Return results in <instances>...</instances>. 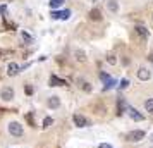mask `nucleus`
I'll return each mask as SVG.
<instances>
[{"mask_svg": "<svg viewBox=\"0 0 153 148\" xmlns=\"http://www.w3.org/2000/svg\"><path fill=\"white\" fill-rule=\"evenodd\" d=\"M136 76H138V79L139 81H148V79L152 78V71L148 69V67H139L138 69V72H136Z\"/></svg>", "mask_w": 153, "mask_h": 148, "instance_id": "nucleus-4", "label": "nucleus"}, {"mask_svg": "<svg viewBox=\"0 0 153 148\" xmlns=\"http://www.w3.org/2000/svg\"><path fill=\"white\" fill-rule=\"evenodd\" d=\"M64 4V0H50V7L52 9H59Z\"/></svg>", "mask_w": 153, "mask_h": 148, "instance_id": "nucleus-23", "label": "nucleus"}, {"mask_svg": "<svg viewBox=\"0 0 153 148\" xmlns=\"http://www.w3.org/2000/svg\"><path fill=\"white\" fill-rule=\"evenodd\" d=\"M71 14H72V12H71V9H65V10H60V19H62V21H67V19L71 17Z\"/></svg>", "mask_w": 153, "mask_h": 148, "instance_id": "nucleus-20", "label": "nucleus"}, {"mask_svg": "<svg viewBox=\"0 0 153 148\" xmlns=\"http://www.w3.org/2000/svg\"><path fill=\"white\" fill-rule=\"evenodd\" d=\"M47 105H48V109H59L60 107V98L59 97H50L48 100H47Z\"/></svg>", "mask_w": 153, "mask_h": 148, "instance_id": "nucleus-10", "label": "nucleus"}, {"mask_svg": "<svg viewBox=\"0 0 153 148\" xmlns=\"http://www.w3.org/2000/svg\"><path fill=\"white\" fill-rule=\"evenodd\" d=\"M90 19H91V21H102V19H103L102 10H100L98 7H93V9L90 10Z\"/></svg>", "mask_w": 153, "mask_h": 148, "instance_id": "nucleus-9", "label": "nucleus"}, {"mask_svg": "<svg viewBox=\"0 0 153 148\" xmlns=\"http://www.w3.org/2000/svg\"><path fill=\"white\" fill-rule=\"evenodd\" d=\"M98 148H114L112 145H108V143H100V147Z\"/></svg>", "mask_w": 153, "mask_h": 148, "instance_id": "nucleus-26", "label": "nucleus"}, {"mask_svg": "<svg viewBox=\"0 0 153 148\" xmlns=\"http://www.w3.org/2000/svg\"><path fill=\"white\" fill-rule=\"evenodd\" d=\"M26 93H28V95H31V93H33V88H31V86H26Z\"/></svg>", "mask_w": 153, "mask_h": 148, "instance_id": "nucleus-28", "label": "nucleus"}, {"mask_svg": "<svg viewBox=\"0 0 153 148\" xmlns=\"http://www.w3.org/2000/svg\"><path fill=\"white\" fill-rule=\"evenodd\" d=\"M21 38H22V42H26V43H33L35 42V38L29 35L28 31H21Z\"/></svg>", "mask_w": 153, "mask_h": 148, "instance_id": "nucleus-17", "label": "nucleus"}, {"mask_svg": "<svg viewBox=\"0 0 153 148\" xmlns=\"http://www.w3.org/2000/svg\"><path fill=\"white\" fill-rule=\"evenodd\" d=\"M148 59H150V60H152V62H153V55H150V57H148Z\"/></svg>", "mask_w": 153, "mask_h": 148, "instance_id": "nucleus-30", "label": "nucleus"}, {"mask_svg": "<svg viewBox=\"0 0 153 148\" xmlns=\"http://www.w3.org/2000/svg\"><path fill=\"white\" fill-rule=\"evenodd\" d=\"M127 110V105H126V102L122 98L117 100V115H122V114Z\"/></svg>", "mask_w": 153, "mask_h": 148, "instance_id": "nucleus-13", "label": "nucleus"}, {"mask_svg": "<svg viewBox=\"0 0 153 148\" xmlns=\"http://www.w3.org/2000/svg\"><path fill=\"white\" fill-rule=\"evenodd\" d=\"M152 17H153V14H152Z\"/></svg>", "mask_w": 153, "mask_h": 148, "instance_id": "nucleus-31", "label": "nucleus"}, {"mask_svg": "<svg viewBox=\"0 0 153 148\" xmlns=\"http://www.w3.org/2000/svg\"><path fill=\"white\" fill-rule=\"evenodd\" d=\"M129 88V79L127 78H122L119 81V90H127Z\"/></svg>", "mask_w": 153, "mask_h": 148, "instance_id": "nucleus-19", "label": "nucleus"}, {"mask_svg": "<svg viewBox=\"0 0 153 148\" xmlns=\"http://www.w3.org/2000/svg\"><path fill=\"white\" fill-rule=\"evenodd\" d=\"M52 19H60V10H52Z\"/></svg>", "mask_w": 153, "mask_h": 148, "instance_id": "nucleus-25", "label": "nucleus"}, {"mask_svg": "<svg viewBox=\"0 0 153 148\" xmlns=\"http://www.w3.org/2000/svg\"><path fill=\"white\" fill-rule=\"evenodd\" d=\"M21 71H22V67H21V65H17L16 62H10L7 65V74H9V76H16V74H19Z\"/></svg>", "mask_w": 153, "mask_h": 148, "instance_id": "nucleus-7", "label": "nucleus"}, {"mask_svg": "<svg viewBox=\"0 0 153 148\" xmlns=\"http://www.w3.org/2000/svg\"><path fill=\"white\" fill-rule=\"evenodd\" d=\"M72 120H74V126L76 127H86L88 126V119H86L84 115H81V114H74V115H72Z\"/></svg>", "mask_w": 153, "mask_h": 148, "instance_id": "nucleus-5", "label": "nucleus"}, {"mask_svg": "<svg viewBox=\"0 0 153 148\" xmlns=\"http://www.w3.org/2000/svg\"><path fill=\"white\" fill-rule=\"evenodd\" d=\"M105 60H107V62L110 64V65H115V64H117V59H115V54H108Z\"/></svg>", "mask_w": 153, "mask_h": 148, "instance_id": "nucleus-21", "label": "nucleus"}, {"mask_svg": "<svg viewBox=\"0 0 153 148\" xmlns=\"http://www.w3.org/2000/svg\"><path fill=\"white\" fill-rule=\"evenodd\" d=\"M64 85H67L64 79L57 78V76H50V86H64Z\"/></svg>", "mask_w": 153, "mask_h": 148, "instance_id": "nucleus-14", "label": "nucleus"}, {"mask_svg": "<svg viewBox=\"0 0 153 148\" xmlns=\"http://www.w3.org/2000/svg\"><path fill=\"white\" fill-rule=\"evenodd\" d=\"M77 86L83 90V91H86V93H90L93 88H91V85L88 83V81H84V79H77Z\"/></svg>", "mask_w": 153, "mask_h": 148, "instance_id": "nucleus-12", "label": "nucleus"}, {"mask_svg": "<svg viewBox=\"0 0 153 148\" xmlns=\"http://www.w3.org/2000/svg\"><path fill=\"white\" fill-rule=\"evenodd\" d=\"M145 110L153 115V98H146L145 100Z\"/></svg>", "mask_w": 153, "mask_h": 148, "instance_id": "nucleus-16", "label": "nucleus"}, {"mask_svg": "<svg viewBox=\"0 0 153 148\" xmlns=\"http://www.w3.org/2000/svg\"><path fill=\"white\" fill-rule=\"evenodd\" d=\"M28 120H29L31 126H35V124H33V114H28Z\"/></svg>", "mask_w": 153, "mask_h": 148, "instance_id": "nucleus-27", "label": "nucleus"}, {"mask_svg": "<svg viewBox=\"0 0 153 148\" xmlns=\"http://www.w3.org/2000/svg\"><path fill=\"white\" fill-rule=\"evenodd\" d=\"M0 98L5 100V102H10V100H14V88H10V86H5V88H2V91H0Z\"/></svg>", "mask_w": 153, "mask_h": 148, "instance_id": "nucleus-3", "label": "nucleus"}, {"mask_svg": "<svg viewBox=\"0 0 153 148\" xmlns=\"http://www.w3.org/2000/svg\"><path fill=\"white\" fill-rule=\"evenodd\" d=\"M145 131L143 129H132V131H129V133L126 134V140L129 141V143H138V141L145 140Z\"/></svg>", "mask_w": 153, "mask_h": 148, "instance_id": "nucleus-2", "label": "nucleus"}, {"mask_svg": "<svg viewBox=\"0 0 153 148\" xmlns=\"http://www.w3.org/2000/svg\"><path fill=\"white\" fill-rule=\"evenodd\" d=\"M127 114L131 115L132 120H138V122H141V120H145V115L143 114H139L134 107H127Z\"/></svg>", "mask_w": 153, "mask_h": 148, "instance_id": "nucleus-6", "label": "nucleus"}, {"mask_svg": "<svg viewBox=\"0 0 153 148\" xmlns=\"http://www.w3.org/2000/svg\"><path fill=\"white\" fill-rule=\"evenodd\" d=\"M7 131L10 136H16V138H21L22 134H24V127H22L21 122H17V120H12V122H9L7 124Z\"/></svg>", "mask_w": 153, "mask_h": 148, "instance_id": "nucleus-1", "label": "nucleus"}, {"mask_svg": "<svg viewBox=\"0 0 153 148\" xmlns=\"http://www.w3.org/2000/svg\"><path fill=\"white\" fill-rule=\"evenodd\" d=\"M52 124H53V119H52V117H45V119H43V129H48Z\"/></svg>", "mask_w": 153, "mask_h": 148, "instance_id": "nucleus-22", "label": "nucleus"}, {"mask_svg": "<svg viewBox=\"0 0 153 148\" xmlns=\"http://www.w3.org/2000/svg\"><path fill=\"white\" fill-rule=\"evenodd\" d=\"M110 78H112V76H108L107 72H100V79H102L103 83H105V81H107V79H110Z\"/></svg>", "mask_w": 153, "mask_h": 148, "instance_id": "nucleus-24", "label": "nucleus"}, {"mask_svg": "<svg viewBox=\"0 0 153 148\" xmlns=\"http://www.w3.org/2000/svg\"><path fill=\"white\" fill-rule=\"evenodd\" d=\"M74 59H76L77 62H86V54H84L83 50H76L74 52Z\"/></svg>", "mask_w": 153, "mask_h": 148, "instance_id": "nucleus-15", "label": "nucleus"}, {"mask_svg": "<svg viewBox=\"0 0 153 148\" xmlns=\"http://www.w3.org/2000/svg\"><path fill=\"white\" fill-rule=\"evenodd\" d=\"M107 9L110 10L112 14H117L119 12V2L117 0H107Z\"/></svg>", "mask_w": 153, "mask_h": 148, "instance_id": "nucleus-11", "label": "nucleus"}, {"mask_svg": "<svg viewBox=\"0 0 153 148\" xmlns=\"http://www.w3.org/2000/svg\"><path fill=\"white\" fill-rule=\"evenodd\" d=\"M0 14H5V5H2V7H0Z\"/></svg>", "mask_w": 153, "mask_h": 148, "instance_id": "nucleus-29", "label": "nucleus"}, {"mask_svg": "<svg viewBox=\"0 0 153 148\" xmlns=\"http://www.w3.org/2000/svg\"><path fill=\"white\" fill-rule=\"evenodd\" d=\"M134 29H136V33H138L143 40H148V38H150V31L146 29V26H143V24H136V28Z\"/></svg>", "mask_w": 153, "mask_h": 148, "instance_id": "nucleus-8", "label": "nucleus"}, {"mask_svg": "<svg viewBox=\"0 0 153 148\" xmlns=\"http://www.w3.org/2000/svg\"><path fill=\"white\" fill-rule=\"evenodd\" d=\"M115 85H117V81H115L114 78L107 79V81H105V86H103V90H112V88H115Z\"/></svg>", "mask_w": 153, "mask_h": 148, "instance_id": "nucleus-18", "label": "nucleus"}]
</instances>
